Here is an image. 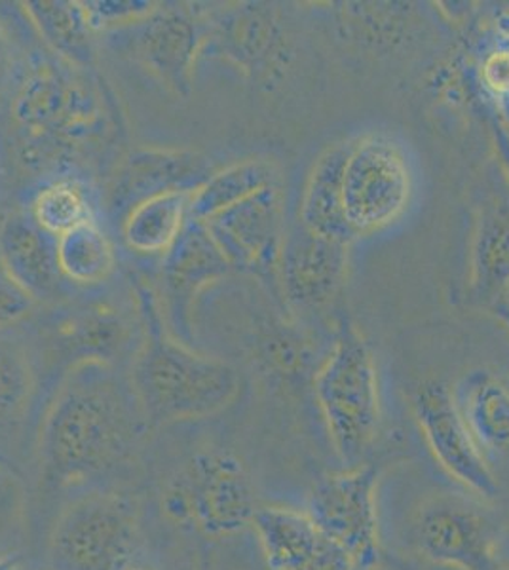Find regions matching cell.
<instances>
[{"instance_id":"obj_1","label":"cell","mask_w":509,"mask_h":570,"mask_svg":"<svg viewBox=\"0 0 509 570\" xmlns=\"http://www.w3.org/2000/svg\"><path fill=\"white\" fill-rule=\"evenodd\" d=\"M149 430L128 373L112 363H77L59 379L40 422V470L58 487L99 480L128 464Z\"/></svg>"},{"instance_id":"obj_2","label":"cell","mask_w":509,"mask_h":570,"mask_svg":"<svg viewBox=\"0 0 509 570\" xmlns=\"http://www.w3.org/2000/svg\"><path fill=\"white\" fill-rule=\"evenodd\" d=\"M21 163L50 168L109 141L115 118L109 99L88 69L59 58H35L13 78L8 98Z\"/></svg>"},{"instance_id":"obj_3","label":"cell","mask_w":509,"mask_h":570,"mask_svg":"<svg viewBox=\"0 0 509 570\" xmlns=\"http://www.w3.org/2000/svg\"><path fill=\"white\" fill-rule=\"evenodd\" d=\"M141 318L129 383L150 428L217 415L239 394V375L231 363L194 351L169 331L149 285L136 279Z\"/></svg>"},{"instance_id":"obj_4","label":"cell","mask_w":509,"mask_h":570,"mask_svg":"<svg viewBox=\"0 0 509 570\" xmlns=\"http://www.w3.org/2000/svg\"><path fill=\"white\" fill-rule=\"evenodd\" d=\"M139 546L137 508L128 497L91 491L65 508L50 537L52 570H128Z\"/></svg>"},{"instance_id":"obj_5","label":"cell","mask_w":509,"mask_h":570,"mask_svg":"<svg viewBox=\"0 0 509 570\" xmlns=\"http://www.w3.org/2000/svg\"><path fill=\"white\" fill-rule=\"evenodd\" d=\"M316 395L339 459L346 468L365 464L379 432L381 405L373 357L360 338L336 344L317 373Z\"/></svg>"},{"instance_id":"obj_6","label":"cell","mask_w":509,"mask_h":570,"mask_svg":"<svg viewBox=\"0 0 509 570\" xmlns=\"http://www.w3.org/2000/svg\"><path fill=\"white\" fill-rule=\"evenodd\" d=\"M169 518L206 537H233L253 525L257 500L244 464L228 453H198L164 497Z\"/></svg>"},{"instance_id":"obj_7","label":"cell","mask_w":509,"mask_h":570,"mask_svg":"<svg viewBox=\"0 0 509 570\" xmlns=\"http://www.w3.org/2000/svg\"><path fill=\"white\" fill-rule=\"evenodd\" d=\"M409 196L411 174L398 145L371 136L350 147L342 169V212L354 236L398 219Z\"/></svg>"},{"instance_id":"obj_8","label":"cell","mask_w":509,"mask_h":570,"mask_svg":"<svg viewBox=\"0 0 509 570\" xmlns=\"http://www.w3.org/2000/svg\"><path fill=\"white\" fill-rule=\"evenodd\" d=\"M376 483L379 468L373 464L331 473L314 487L306 510L360 570H373L381 559Z\"/></svg>"},{"instance_id":"obj_9","label":"cell","mask_w":509,"mask_h":570,"mask_svg":"<svg viewBox=\"0 0 509 570\" xmlns=\"http://www.w3.org/2000/svg\"><path fill=\"white\" fill-rule=\"evenodd\" d=\"M414 542L428 561L454 570H506L498 559L497 531L479 508L439 497L422 508Z\"/></svg>"},{"instance_id":"obj_10","label":"cell","mask_w":509,"mask_h":570,"mask_svg":"<svg viewBox=\"0 0 509 570\" xmlns=\"http://www.w3.org/2000/svg\"><path fill=\"white\" fill-rule=\"evenodd\" d=\"M123 31L143 66L174 94L187 98L194 67L206 50V18L185 4H158L145 20Z\"/></svg>"},{"instance_id":"obj_11","label":"cell","mask_w":509,"mask_h":570,"mask_svg":"<svg viewBox=\"0 0 509 570\" xmlns=\"http://www.w3.org/2000/svg\"><path fill=\"white\" fill-rule=\"evenodd\" d=\"M414 413L439 466L471 493L495 499L497 478L449 390L438 383L424 384L414 397Z\"/></svg>"},{"instance_id":"obj_12","label":"cell","mask_w":509,"mask_h":570,"mask_svg":"<svg viewBox=\"0 0 509 570\" xmlns=\"http://www.w3.org/2000/svg\"><path fill=\"white\" fill-rule=\"evenodd\" d=\"M231 268L206 227L188 220L160 263L161 312H166V324L175 337L193 344L194 303L207 285L225 278Z\"/></svg>"},{"instance_id":"obj_13","label":"cell","mask_w":509,"mask_h":570,"mask_svg":"<svg viewBox=\"0 0 509 570\" xmlns=\"http://www.w3.org/2000/svg\"><path fill=\"white\" fill-rule=\"evenodd\" d=\"M252 527L271 570H360L306 512L258 508Z\"/></svg>"},{"instance_id":"obj_14","label":"cell","mask_w":509,"mask_h":570,"mask_svg":"<svg viewBox=\"0 0 509 570\" xmlns=\"http://www.w3.org/2000/svg\"><path fill=\"white\" fill-rule=\"evenodd\" d=\"M212 176L206 160L190 150L137 149L118 166L107 209L120 225L137 204L169 190H198Z\"/></svg>"},{"instance_id":"obj_15","label":"cell","mask_w":509,"mask_h":570,"mask_svg":"<svg viewBox=\"0 0 509 570\" xmlns=\"http://www.w3.org/2000/svg\"><path fill=\"white\" fill-rule=\"evenodd\" d=\"M202 225L233 268L261 266L271 261L280 236L276 188H265Z\"/></svg>"},{"instance_id":"obj_16","label":"cell","mask_w":509,"mask_h":570,"mask_svg":"<svg viewBox=\"0 0 509 570\" xmlns=\"http://www.w3.org/2000/svg\"><path fill=\"white\" fill-rule=\"evenodd\" d=\"M0 261L35 303L50 301L63 287L58 238L45 233L27 212H13L0 220Z\"/></svg>"},{"instance_id":"obj_17","label":"cell","mask_w":509,"mask_h":570,"mask_svg":"<svg viewBox=\"0 0 509 570\" xmlns=\"http://www.w3.org/2000/svg\"><path fill=\"white\" fill-rule=\"evenodd\" d=\"M50 348L63 356L67 370L82 362L118 365L129 346V327L123 316L109 305L80 306L61 312L48 325Z\"/></svg>"},{"instance_id":"obj_18","label":"cell","mask_w":509,"mask_h":570,"mask_svg":"<svg viewBox=\"0 0 509 570\" xmlns=\"http://www.w3.org/2000/svg\"><path fill=\"white\" fill-rule=\"evenodd\" d=\"M21 10L56 58L90 71L96 63V31L85 4L71 0L23 2Z\"/></svg>"},{"instance_id":"obj_19","label":"cell","mask_w":509,"mask_h":570,"mask_svg":"<svg viewBox=\"0 0 509 570\" xmlns=\"http://www.w3.org/2000/svg\"><path fill=\"white\" fill-rule=\"evenodd\" d=\"M196 190H169L129 209L118 225L129 252L143 257H164L190 220Z\"/></svg>"},{"instance_id":"obj_20","label":"cell","mask_w":509,"mask_h":570,"mask_svg":"<svg viewBox=\"0 0 509 570\" xmlns=\"http://www.w3.org/2000/svg\"><path fill=\"white\" fill-rule=\"evenodd\" d=\"M454 402L481 451H509V389L478 371L466 376Z\"/></svg>"},{"instance_id":"obj_21","label":"cell","mask_w":509,"mask_h":570,"mask_svg":"<svg viewBox=\"0 0 509 570\" xmlns=\"http://www.w3.org/2000/svg\"><path fill=\"white\" fill-rule=\"evenodd\" d=\"M342 246L309 233L284 249V278L291 297L303 303H316L333 289L341 273Z\"/></svg>"},{"instance_id":"obj_22","label":"cell","mask_w":509,"mask_h":570,"mask_svg":"<svg viewBox=\"0 0 509 570\" xmlns=\"http://www.w3.org/2000/svg\"><path fill=\"white\" fill-rule=\"evenodd\" d=\"M349 150L350 147H339L323 156L310 177L301 212L309 233L339 244H346L354 236L342 212V169Z\"/></svg>"},{"instance_id":"obj_23","label":"cell","mask_w":509,"mask_h":570,"mask_svg":"<svg viewBox=\"0 0 509 570\" xmlns=\"http://www.w3.org/2000/svg\"><path fill=\"white\" fill-rule=\"evenodd\" d=\"M27 214L53 238L97 220V204L88 183L72 176H58L32 190Z\"/></svg>"},{"instance_id":"obj_24","label":"cell","mask_w":509,"mask_h":570,"mask_svg":"<svg viewBox=\"0 0 509 570\" xmlns=\"http://www.w3.org/2000/svg\"><path fill=\"white\" fill-rule=\"evenodd\" d=\"M58 263L65 282L91 289L117 271V249L99 220H91L58 238Z\"/></svg>"},{"instance_id":"obj_25","label":"cell","mask_w":509,"mask_h":570,"mask_svg":"<svg viewBox=\"0 0 509 570\" xmlns=\"http://www.w3.org/2000/svg\"><path fill=\"white\" fill-rule=\"evenodd\" d=\"M274 169L263 160H244L215 171L196 193L190 206V220L204 223L213 215L233 208L249 196L274 187Z\"/></svg>"},{"instance_id":"obj_26","label":"cell","mask_w":509,"mask_h":570,"mask_svg":"<svg viewBox=\"0 0 509 570\" xmlns=\"http://www.w3.org/2000/svg\"><path fill=\"white\" fill-rule=\"evenodd\" d=\"M37 390V373L23 344L0 337V441L23 424Z\"/></svg>"},{"instance_id":"obj_27","label":"cell","mask_w":509,"mask_h":570,"mask_svg":"<svg viewBox=\"0 0 509 570\" xmlns=\"http://www.w3.org/2000/svg\"><path fill=\"white\" fill-rule=\"evenodd\" d=\"M85 4L94 31H123L136 26L158 7L149 0H90Z\"/></svg>"},{"instance_id":"obj_28","label":"cell","mask_w":509,"mask_h":570,"mask_svg":"<svg viewBox=\"0 0 509 570\" xmlns=\"http://www.w3.org/2000/svg\"><path fill=\"white\" fill-rule=\"evenodd\" d=\"M35 301L10 276L0 261V330L18 324L32 311Z\"/></svg>"},{"instance_id":"obj_29","label":"cell","mask_w":509,"mask_h":570,"mask_svg":"<svg viewBox=\"0 0 509 570\" xmlns=\"http://www.w3.org/2000/svg\"><path fill=\"white\" fill-rule=\"evenodd\" d=\"M483 78L490 90L503 98L509 96V52L492 53L483 67Z\"/></svg>"},{"instance_id":"obj_30","label":"cell","mask_w":509,"mask_h":570,"mask_svg":"<svg viewBox=\"0 0 509 570\" xmlns=\"http://www.w3.org/2000/svg\"><path fill=\"white\" fill-rule=\"evenodd\" d=\"M13 80V50L12 42L4 33V29L0 27V98L7 90L8 86L12 85Z\"/></svg>"},{"instance_id":"obj_31","label":"cell","mask_w":509,"mask_h":570,"mask_svg":"<svg viewBox=\"0 0 509 570\" xmlns=\"http://www.w3.org/2000/svg\"><path fill=\"white\" fill-rule=\"evenodd\" d=\"M0 570H23L20 561L13 558H0Z\"/></svg>"},{"instance_id":"obj_32","label":"cell","mask_w":509,"mask_h":570,"mask_svg":"<svg viewBox=\"0 0 509 570\" xmlns=\"http://www.w3.org/2000/svg\"><path fill=\"white\" fill-rule=\"evenodd\" d=\"M128 570H149V569H143V567H137L136 563L131 564Z\"/></svg>"},{"instance_id":"obj_33","label":"cell","mask_w":509,"mask_h":570,"mask_svg":"<svg viewBox=\"0 0 509 570\" xmlns=\"http://www.w3.org/2000/svg\"><path fill=\"white\" fill-rule=\"evenodd\" d=\"M8 462L2 459V454H0V466H7Z\"/></svg>"}]
</instances>
